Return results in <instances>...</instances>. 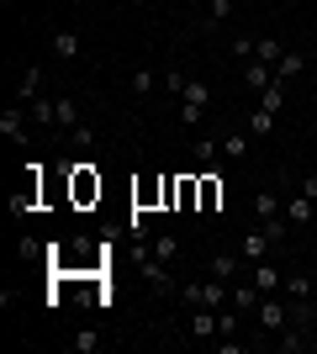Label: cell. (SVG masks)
<instances>
[{"label":"cell","mask_w":317,"mask_h":354,"mask_svg":"<svg viewBox=\"0 0 317 354\" xmlns=\"http://www.w3.org/2000/svg\"><path fill=\"white\" fill-rule=\"evenodd\" d=\"M180 301H185V307H211V312H222L227 301H233V286L217 281V275H206V281L180 286Z\"/></svg>","instance_id":"1"},{"label":"cell","mask_w":317,"mask_h":354,"mask_svg":"<svg viewBox=\"0 0 317 354\" xmlns=\"http://www.w3.org/2000/svg\"><path fill=\"white\" fill-rule=\"evenodd\" d=\"M206 106H211V85L206 80H185V90H180V127H201Z\"/></svg>","instance_id":"2"},{"label":"cell","mask_w":317,"mask_h":354,"mask_svg":"<svg viewBox=\"0 0 317 354\" xmlns=\"http://www.w3.org/2000/svg\"><path fill=\"white\" fill-rule=\"evenodd\" d=\"M254 323H259V333H286L291 328V301H280V296H265V301H259L254 307Z\"/></svg>","instance_id":"3"},{"label":"cell","mask_w":317,"mask_h":354,"mask_svg":"<svg viewBox=\"0 0 317 354\" xmlns=\"http://www.w3.org/2000/svg\"><path fill=\"white\" fill-rule=\"evenodd\" d=\"M32 111H21V106H6V111H0V138H11V143H27L32 138Z\"/></svg>","instance_id":"4"},{"label":"cell","mask_w":317,"mask_h":354,"mask_svg":"<svg viewBox=\"0 0 317 354\" xmlns=\"http://www.w3.org/2000/svg\"><path fill=\"white\" fill-rule=\"evenodd\" d=\"M312 323H291L286 328V333H275V349H280V354H302V349H312Z\"/></svg>","instance_id":"5"},{"label":"cell","mask_w":317,"mask_h":354,"mask_svg":"<svg viewBox=\"0 0 317 354\" xmlns=\"http://www.w3.org/2000/svg\"><path fill=\"white\" fill-rule=\"evenodd\" d=\"M249 281H254L265 296H280V286H286V270L270 265V259H254V275H249Z\"/></svg>","instance_id":"6"},{"label":"cell","mask_w":317,"mask_h":354,"mask_svg":"<svg viewBox=\"0 0 317 354\" xmlns=\"http://www.w3.org/2000/svg\"><path fill=\"white\" fill-rule=\"evenodd\" d=\"M185 333H191V339H217V312H211V307H191Z\"/></svg>","instance_id":"7"},{"label":"cell","mask_w":317,"mask_h":354,"mask_svg":"<svg viewBox=\"0 0 317 354\" xmlns=\"http://www.w3.org/2000/svg\"><path fill=\"white\" fill-rule=\"evenodd\" d=\"M312 207H317L312 196H302V191H296V196H291V201H286V207H280V212H286V222H291V227H307V222L317 217Z\"/></svg>","instance_id":"8"},{"label":"cell","mask_w":317,"mask_h":354,"mask_svg":"<svg viewBox=\"0 0 317 354\" xmlns=\"http://www.w3.org/2000/svg\"><path fill=\"white\" fill-rule=\"evenodd\" d=\"M53 127H69V133H79V101H69V95H53Z\"/></svg>","instance_id":"9"},{"label":"cell","mask_w":317,"mask_h":354,"mask_svg":"<svg viewBox=\"0 0 317 354\" xmlns=\"http://www.w3.org/2000/svg\"><path fill=\"white\" fill-rule=\"evenodd\" d=\"M16 95H21V101H43V69H37V64H27V69H21V85H16Z\"/></svg>","instance_id":"10"},{"label":"cell","mask_w":317,"mask_h":354,"mask_svg":"<svg viewBox=\"0 0 317 354\" xmlns=\"http://www.w3.org/2000/svg\"><path fill=\"white\" fill-rule=\"evenodd\" d=\"M259 301H265V291H259L254 281H233V307L238 312H254Z\"/></svg>","instance_id":"11"},{"label":"cell","mask_w":317,"mask_h":354,"mask_svg":"<svg viewBox=\"0 0 317 354\" xmlns=\"http://www.w3.org/2000/svg\"><path fill=\"white\" fill-rule=\"evenodd\" d=\"M302 69H307V59H302V53H291V48H286V59L275 64V85H291V80H296V74H302Z\"/></svg>","instance_id":"12"},{"label":"cell","mask_w":317,"mask_h":354,"mask_svg":"<svg viewBox=\"0 0 317 354\" xmlns=\"http://www.w3.org/2000/svg\"><path fill=\"white\" fill-rule=\"evenodd\" d=\"M249 138H254L249 127H243V133H222L217 138V143H222V159H243V153H249Z\"/></svg>","instance_id":"13"},{"label":"cell","mask_w":317,"mask_h":354,"mask_svg":"<svg viewBox=\"0 0 317 354\" xmlns=\"http://www.w3.org/2000/svg\"><path fill=\"white\" fill-rule=\"evenodd\" d=\"M206 275H217V281H227V286H233V281L243 275V270H238V259H233V254H211V270H206Z\"/></svg>","instance_id":"14"},{"label":"cell","mask_w":317,"mask_h":354,"mask_svg":"<svg viewBox=\"0 0 317 354\" xmlns=\"http://www.w3.org/2000/svg\"><path fill=\"white\" fill-rule=\"evenodd\" d=\"M53 53H59V59H79V53H85L79 32H53Z\"/></svg>","instance_id":"15"},{"label":"cell","mask_w":317,"mask_h":354,"mask_svg":"<svg viewBox=\"0 0 317 354\" xmlns=\"http://www.w3.org/2000/svg\"><path fill=\"white\" fill-rule=\"evenodd\" d=\"M238 328H243V312L233 307V301H227V307L217 312V339H233V333H238Z\"/></svg>","instance_id":"16"},{"label":"cell","mask_w":317,"mask_h":354,"mask_svg":"<svg viewBox=\"0 0 317 354\" xmlns=\"http://www.w3.org/2000/svg\"><path fill=\"white\" fill-rule=\"evenodd\" d=\"M270 80H275V69H270V64H259V59H249V64H243V85L265 90V85H270Z\"/></svg>","instance_id":"17"},{"label":"cell","mask_w":317,"mask_h":354,"mask_svg":"<svg viewBox=\"0 0 317 354\" xmlns=\"http://www.w3.org/2000/svg\"><path fill=\"white\" fill-rule=\"evenodd\" d=\"M101 349V333L95 328H79V333H69V354H95Z\"/></svg>","instance_id":"18"},{"label":"cell","mask_w":317,"mask_h":354,"mask_svg":"<svg viewBox=\"0 0 317 354\" xmlns=\"http://www.w3.org/2000/svg\"><path fill=\"white\" fill-rule=\"evenodd\" d=\"M254 59H259V64H270V69H275V64L286 59V48H280V37H259V48H254Z\"/></svg>","instance_id":"19"},{"label":"cell","mask_w":317,"mask_h":354,"mask_svg":"<svg viewBox=\"0 0 317 354\" xmlns=\"http://www.w3.org/2000/svg\"><path fill=\"white\" fill-rule=\"evenodd\" d=\"M280 296H291V301H312V281H307V275H286Z\"/></svg>","instance_id":"20"},{"label":"cell","mask_w":317,"mask_h":354,"mask_svg":"<svg viewBox=\"0 0 317 354\" xmlns=\"http://www.w3.org/2000/svg\"><path fill=\"white\" fill-rule=\"evenodd\" d=\"M286 227H291L286 212H275V217H259V233L270 238V243H280V238H286Z\"/></svg>","instance_id":"21"},{"label":"cell","mask_w":317,"mask_h":354,"mask_svg":"<svg viewBox=\"0 0 317 354\" xmlns=\"http://www.w3.org/2000/svg\"><path fill=\"white\" fill-rule=\"evenodd\" d=\"M243 127H249L254 138H270V133H275V111H265V106H259V111H254L249 122H243Z\"/></svg>","instance_id":"22"},{"label":"cell","mask_w":317,"mask_h":354,"mask_svg":"<svg viewBox=\"0 0 317 354\" xmlns=\"http://www.w3.org/2000/svg\"><path fill=\"white\" fill-rule=\"evenodd\" d=\"M259 95H265V101H259V106H265V111H275V117H280V106H286V85H275V80H270V85L259 90Z\"/></svg>","instance_id":"23"},{"label":"cell","mask_w":317,"mask_h":354,"mask_svg":"<svg viewBox=\"0 0 317 354\" xmlns=\"http://www.w3.org/2000/svg\"><path fill=\"white\" fill-rule=\"evenodd\" d=\"M280 207H286V201H280L275 191H259V196H254V212H259V217H275Z\"/></svg>","instance_id":"24"},{"label":"cell","mask_w":317,"mask_h":354,"mask_svg":"<svg viewBox=\"0 0 317 354\" xmlns=\"http://www.w3.org/2000/svg\"><path fill=\"white\" fill-rule=\"evenodd\" d=\"M217 153H222V143H217V138H196V159L206 164V169L217 164Z\"/></svg>","instance_id":"25"},{"label":"cell","mask_w":317,"mask_h":354,"mask_svg":"<svg viewBox=\"0 0 317 354\" xmlns=\"http://www.w3.org/2000/svg\"><path fill=\"white\" fill-rule=\"evenodd\" d=\"M265 249H270V238H265V233H249V238H243V254H249V259H265Z\"/></svg>","instance_id":"26"},{"label":"cell","mask_w":317,"mask_h":354,"mask_svg":"<svg viewBox=\"0 0 317 354\" xmlns=\"http://www.w3.org/2000/svg\"><path fill=\"white\" fill-rule=\"evenodd\" d=\"M148 90H159V80H153L148 69H137V74H133V95H137V101H143V95H148Z\"/></svg>","instance_id":"27"},{"label":"cell","mask_w":317,"mask_h":354,"mask_svg":"<svg viewBox=\"0 0 317 354\" xmlns=\"http://www.w3.org/2000/svg\"><path fill=\"white\" fill-rule=\"evenodd\" d=\"M175 249H180V243H175V238H153V243H148V254H159V259H175Z\"/></svg>","instance_id":"28"},{"label":"cell","mask_w":317,"mask_h":354,"mask_svg":"<svg viewBox=\"0 0 317 354\" xmlns=\"http://www.w3.org/2000/svg\"><path fill=\"white\" fill-rule=\"evenodd\" d=\"M254 48H259V37H233V53H238V59H243V64L254 59Z\"/></svg>","instance_id":"29"},{"label":"cell","mask_w":317,"mask_h":354,"mask_svg":"<svg viewBox=\"0 0 317 354\" xmlns=\"http://www.w3.org/2000/svg\"><path fill=\"white\" fill-rule=\"evenodd\" d=\"M206 16L211 21H227V16H233V0H206Z\"/></svg>","instance_id":"30"},{"label":"cell","mask_w":317,"mask_h":354,"mask_svg":"<svg viewBox=\"0 0 317 354\" xmlns=\"http://www.w3.org/2000/svg\"><path fill=\"white\" fill-rule=\"evenodd\" d=\"M32 122H43V127H48V122H53V101H32Z\"/></svg>","instance_id":"31"},{"label":"cell","mask_w":317,"mask_h":354,"mask_svg":"<svg viewBox=\"0 0 317 354\" xmlns=\"http://www.w3.org/2000/svg\"><path fill=\"white\" fill-rule=\"evenodd\" d=\"M302 196H312V201H317V175H307V180H302Z\"/></svg>","instance_id":"32"}]
</instances>
